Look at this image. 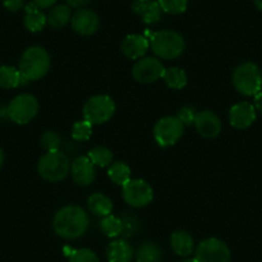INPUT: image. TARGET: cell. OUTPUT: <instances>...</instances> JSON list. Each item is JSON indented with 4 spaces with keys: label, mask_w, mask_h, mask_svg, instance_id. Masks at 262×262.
I'll return each instance as SVG.
<instances>
[{
    "label": "cell",
    "mask_w": 262,
    "mask_h": 262,
    "mask_svg": "<svg viewBox=\"0 0 262 262\" xmlns=\"http://www.w3.org/2000/svg\"><path fill=\"white\" fill-rule=\"evenodd\" d=\"M89 226L88 213L79 206H66L55 213L53 229L64 239H77L85 234Z\"/></svg>",
    "instance_id": "obj_1"
},
{
    "label": "cell",
    "mask_w": 262,
    "mask_h": 262,
    "mask_svg": "<svg viewBox=\"0 0 262 262\" xmlns=\"http://www.w3.org/2000/svg\"><path fill=\"white\" fill-rule=\"evenodd\" d=\"M50 69V57L41 47H31L25 50L19 59L18 70L26 81L40 80Z\"/></svg>",
    "instance_id": "obj_2"
},
{
    "label": "cell",
    "mask_w": 262,
    "mask_h": 262,
    "mask_svg": "<svg viewBox=\"0 0 262 262\" xmlns=\"http://www.w3.org/2000/svg\"><path fill=\"white\" fill-rule=\"evenodd\" d=\"M153 53L162 59H175L183 54L185 40L179 32L171 30L153 32L149 39Z\"/></svg>",
    "instance_id": "obj_3"
},
{
    "label": "cell",
    "mask_w": 262,
    "mask_h": 262,
    "mask_svg": "<svg viewBox=\"0 0 262 262\" xmlns=\"http://www.w3.org/2000/svg\"><path fill=\"white\" fill-rule=\"evenodd\" d=\"M233 85L241 94L254 97L262 90V72L253 62L239 64L233 74Z\"/></svg>",
    "instance_id": "obj_4"
},
{
    "label": "cell",
    "mask_w": 262,
    "mask_h": 262,
    "mask_svg": "<svg viewBox=\"0 0 262 262\" xmlns=\"http://www.w3.org/2000/svg\"><path fill=\"white\" fill-rule=\"evenodd\" d=\"M71 170L69 157L60 150L48 152L42 156L37 163V172L44 180L55 183L60 181L69 175Z\"/></svg>",
    "instance_id": "obj_5"
},
{
    "label": "cell",
    "mask_w": 262,
    "mask_h": 262,
    "mask_svg": "<svg viewBox=\"0 0 262 262\" xmlns=\"http://www.w3.org/2000/svg\"><path fill=\"white\" fill-rule=\"evenodd\" d=\"M116 104L108 95H95L92 97L84 105V120L92 125H100L112 118L115 115Z\"/></svg>",
    "instance_id": "obj_6"
},
{
    "label": "cell",
    "mask_w": 262,
    "mask_h": 262,
    "mask_svg": "<svg viewBox=\"0 0 262 262\" xmlns=\"http://www.w3.org/2000/svg\"><path fill=\"white\" fill-rule=\"evenodd\" d=\"M39 112V102L31 94H19L8 105V117L18 125H26L34 120Z\"/></svg>",
    "instance_id": "obj_7"
},
{
    "label": "cell",
    "mask_w": 262,
    "mask_h": 262,
    "mask_svg": "<svg viewBox=\"0 0 262 262\" xmlns=\"http://www.w3.org/2000/svg\"><path fill=\"white\" fill-rule=\"evenodd\" d=\"M184 134V123L176 116L163 117L155 126V139L162 148L175 144Z\"/></svg>",
    "instance_id": "obj_8"
},
{
    "label": "cell",
    "mask_w": 262,
    "mask_h": 262,
    "mask_svg": "<svg viewBox=\"0 0 262 262\" xmlns=\"http://www.w3.org/2000/svg\"><path fill=\"white\" fill-rule=\"evenodd\" d=\"M195 258L198 262H230L231 253L225 242L219 238H208L198 244Z\"/></svg>",
    "instance_id": "obj_9"
},
{
    "label": "cell",
    "mask_w": 262,
    "mask_h": 262,
    "mask_svg": "<svg viewBox=\"0 0 262 262\" xmlns=\"http://www.w3.org/2000/svg\"><path fill=\"white\" fill-rule=\"evenodd\" d=\"M122 196L127 205L133 207H144L153 201V189L147 181L135 179L122 185Z\"/></svg>",
    "instance_id": "obj_10"
},
{
    "label": "cell",
    "mask_w": 262,
    "mask_h": 262,
    "mask_svg": "<svg viewBox=\"0 0 262 262\" xmlns=\"http://www.w3.org/2000/svg\"><path fill=\"white\" fill-rule=\"evenodd\" d=\"M165 67L157 58L147 57L138 60L133 67V77L142 84H150L162 79Z\"/></svg>",
    "instance_id": "obj_11"
},
{
    "label": "cell",
    "mask_w": 262,
    "mask_h": 262,
    "mask_svg": "<svg viewBox=\"0 0 262 262\" xmlns=\"http://www.w3.org/2000/svg\"><path fill=\"white\" fill-rule=\"evenodd\" d=\"M71 25L75 32L81 36H90L99 29V17L90 9L80 8L71 17Z\"/></svg>",
    "instance_id": "obj_12"
},
{
    "label": "cell",
    "mask_w": 262,
    "mask_h": 262,
    "mask_svg": "<svg viewBox=\"0 0 262 262\" xmlns=\"http://www.w3.org/2000/svg\"><path fill=\"white\" fill-rule=\"evenodd\" d=\"M194 125H195L198 134L205 139H213L220 134L221 131L220 118L211 111H202V112L196 113Z\"/></svg>",
    "instance_id": "obj_13"
},
{
    "label": "cell",
    "mask_w": 262,
    "mask_h": 262,
    "mask_svg": "<svg viewBox=\"0 0 262 262\" xmlns=\"http://www.w3.org/2000/svg\"><path fill=\"white\" fill-rule=\"evenodd\" d=\"M256 120V108L248 102H242L233 105L229 112V121L233 127L244 130L249 127Z\"/></svg>",
    "instance_id": "obj_14"
},
{
    "label": "cell",
    "mask_w": 262,
    "mask_h": 262,
    "mask_svg": "<svg viewBox=\"0 0 262 262\" xmlns=\"http://www.w3.org/2000/svg\"><path fill=\"white\" fill-rule=\"evenodd\" d=\"M71 175L76 184L88 186L95 180V166L89 157H77L71 163Z\"/></svg>",
    "instance_id": "obj_15"
},
{
    "label": "cell",
    "mask_w": 262,
    "mask_h": 262,
    "mask_svg": "<svg viewBox=\"0 0 262 262\" xmlns=\"http://www.w3.org/2000/svg\"><path fill=\"white\" fill-rule=\"evenodd\" d=\"M149 45V40L144 35L133 34L123 39L121 49H122L123 54L130 59H139V58L144 57Z\"/></svg>",
    "instance_id": "obj_16"
},
{
    "label": "cell",
    "mask_w": 262,
    "mask_h": 262,
    "mask_svg": "<svg viewBox=\"0 0 262 262\" xmlns=\"http://www.w3.org/2000/svg\"><path fill=\"white\" fill-rule=\"evenodd\" d=\"M131 8L138 16L142 17L143 22L147 25L157 24L162 16V9H161L158 2H155V0H148V2L135 0Z\"/></svg>",
    "instance_id": "obj_17"
},
{
    "label": "cell",
    "mask_w": 262,
    "mask_h": 262,
    "mask_svg": "<svg viewBox=\"0 0 262 262\" xmlns=\"http://www.w3.org/2000/svg\"><path fill=\"white\" fill-rule=\"evenodd\" d=\"M105 254L108 262H130L134 256V249L127 241L118 239L108 244Z\"/></svg>",
    "instance_id": "obj_18"
},
{
    "label": "cell",
    "mask_w": 262,
    "mask_h": 262,
    "mask_svg": "<svg viewBox=\"0 0 262 262\" xmlns=\"http://www.w3.org/2000/svg\"><path fill=\"white\" fill-rule=\"evenodd\" d=\"M25 27L31 32H39L45 27L47 22V14L32 2L25 7Z\"/></svg>",
    "instance_id": "obj_19"
},
{
    "label": "cell",
    "mask_w": 262,
    "mask_h": 262,
    "mask_svg": "<svg viewBox=\"0 0 262 262\" xmlns=\"http://www.w3.org/2000/svg\"><path fill=\"white\" fill-rule=\"evenodd\" d=\"M170 243H171V248H172V251L175 252L178 256L186 257L189 256V254L193 253L194 251L193 236L184 230H179V231H175V233H172V235H171V239H170Z\"/></svg>",
    "instance_id": "obj_20"
},
{
    "label": "cell",
    "mask_w": 262,
    "mask_h": 262,
    "mask_svg": "<svg viewBox=\"0 0 262 262\" xmlns=\"http://www.w3.org/2000/svg\"><path fill=\"white\" fill-rule=\"evenodd\" d=\"M71 19V8L67 4L54 6L47 14V22L53 29H63Z\"/></svg>",
    "instance_id": "obj_21"
},
{
    "label": "cell",
    "mask_w": 262,
    "mask_h": 262,
    "mask_svg": "<svg viewBox=\"0 0 262 262\" xmlns=\"http://www.w3.org/2000/svg\"><path fill=\"white\" fill-rule=\"evenodd\" d=\"M88 207L92 211L94 215L98 216H105L111 215L113 210V203L112 201L108 198L107 195L102 193H94L89 196L88 200Z\"/></svg>",
    "instance_id": "obj_22"
},
{
    "label": "cell",
    "mask_w": 262,
    "mask_h": 262,
    "mask_svg": "<svg viewBox=\"0 0 262 262\" xmlns=\"http://www.w3.org/2000/svg\"><path fill=\"white\" fill-rule=\"evenodd\" d=\"M21 72L13 66H0V88L14 89L24 81Z\"/></svg>",
    "instance_id": "obj_23"
},
{
    "label": "cell",
    "mask_w": 262,
    "mask_h": 262,
    "mask_svg": "<svg viewBox=\"0 0 262 262\" xmlns=\"http://www.w3.org/2000/svg\"><path fill=\"white\" fill-rule=\"evenodd\" d=\"M162 80L166 82L168 88L176 90L183 89L188 84V76H186L185 71L179 69V67H171V69L165 70Z\"/></svg>",
    "instance_id": "obj_24"
},
{
    "label": "cell",
    "mask_w": 262,
    "mask_h": 262,
    "mask_svg": "<svg viewBox=\"0 0 262 262\" xmlns=\"http://www.w3.org/2000/svg\"><path fill=\"white\" fill-rule=\"evenodd\" d=\"M162 253L155 243H143L137 251V262H161Z\"/></svg>",
    "instance_id": "obj_25"
},
{
    "label": "cell",
    "mask_w": 262,
    "mask_h": 262,
    "mask_svg": "<svg viewBox=\"0 0 262 262\" xmlns=\"http://www.w3.org/2000/svg\"><path fill=\"white\" fill-rule=\"evenodd\" d=\"M108 178L117 185H125L131 179V170L126 163L115 162L108 168Z\"/></svg>",
    "instance_id": "obj_26"
},
{
    "label": "cell",
    "mask_w": 262,
    "mask_h": 262,
    "mask_svg": "<svg viewBox=\"0 0 262 262\" xmlns=\"http://www.w3.org/2000/svg\"><path fill=\"white\" fill-rule=\"evenodd\" d=\"M100 230L108 238H116L123 231V223L121 219L113 215H108L100 221Z\"/></svg>",
    "instance_id": "obj_27"
},
{
    "label": "cell",
    "mask_w": 262,
    "mask_h": 262,
    "mask_svg": "<svg viewBox=\"0 0 262 262\" xmlns=\"http://www.w3.org/2000/svg\"><path fill=\"white\" fill-rule=\"evenodd\" d=\"M88 157L90 158L94 166H99V167H107L111 166L113 160V155L108 148L105 147H95L92 150H89Z\"/></svg>",
    "instance_id": "obj_28"
},
{
    "label": "cell",
    "mask_w": 262,
    "mask_h": 262,
    "mask_svg": "<svg viewBox=\"0 0 262 262\" xmlns=\"http://www.w3.org/2000/svg\"><path fill=\"white\" fill-rule=\"evenodd\" d=\"M158 4L168 14H181L188 8V0H158Z\"/></svg>",
    "instance_id": "obj_29"
},
{
    "label": "cell",
    "mask_w": 262,
    "mask_h": 262,
    "mask_svg": "<svg viewBox=\"0 0 262 262\" xmlns=\"http://www.w3.org/2000/svg\"><path fill=\"white\" fill-rule=\"evenodd\" d=\"M93 133V125L88 121H79L72 127V138L77 142H85L90 139Z\"/></svg>",
    "instance_id": "obj_30"
},
{
    "label": "cell",
    "mask_w": 262,
    "mask_h": 262,
    "mask_svg": "<svg viewBox=\"0 0 262 262\" xmlns=\"http://www.w3.org/2000/svg\"><path fill=\"white\" fill-rule=\"evenodd\" d=\"M70 262H100L94 251L88 248L75 249L70 253Z\"/></svg>",
    "instance_id": "obj_31"
},
{
    "label": "cell",
    "mask_w": 262,
    "mask_h": 262,
    "mask_svg": "<svg viewBox=\"0 0 262 262\" xmlns=\"http://www.w3.org/2000/svg\"><path fill=\"white\" fill-rule=\"evenodd\" d=\"M41 147L48 152H54L59 150L60 138L54 131H47L41 137Z\"/></svg>",
    "instance_id": "obj_32"
},
{
    "label": "cell",
    "mask_w": 262,
    "mask_h": 262,
    "mask_svg": "<svg viewBox=\"0 0 262 262\" xmlns=\"http://www.w3.org/2000/svg\"><path fill=\"white\" fill-rule=\"evenodd\" d=\"M176 117L184 123V126H190L195 122V117H196L195 110H194L193 107L185 105V107H183L180 111H179Z\"/></svg>",
    "instance_id": "obj_33"
},
{
    "label": "cell",
    "mask_w": 262,
    "mask_h": 262,
    "mask_svg": "<svg viewBox=\"0 0 262 262\" xmlns=\"http://www.w3.org/2000/svg\"><path fill=\"white\" fill-rule=\"evenodd\" d=\"M4 8L9 12H18L24 8L25 0H3Z\"/></svg>",
    "instance_id": "obj_34"
},
{
    "label": "cell",
    "mask_w": 262,
    "mask_h": 262,
    "mask_svg": "<svg viewBox=\"0 0 262 262\" xmlns=\"http://www.w3.org/2000/svg\"><path fill=\"white\" fill-rule=\"evenodd\" d=\"M90 2H92V0H66L67 6L74 7V8H82V7H85L86 4H89Z\"/></svg>",
    "instance_id": "obj_35"
},
{
    "label": "cell",
    "mask_w": 262,
    "mask_h": 262,
    "mask_svg": "<svg viewBox=\"0 0 262 262\" xmlns=\"http://www.w3.org/2000/svg\"><path fill=\"white\" fill-rule=\"evenodd\" d=\"M40 9H44V8H50V7L54 6L57 3V0H32Z\"/></svg>",
    "instance_id": "obj_36"
},
{
    "label": "cell",
    "mask_w": 262,
    "mask_h": 262,
    "mask_svg": "<svg viewBox=\"0 0 262 262\" xmlns=\"http://www.w3.org/2000/svg\"><path fill=\"white\" fill-rule=\"evenodd\" d=\"M254 108L262 113V90L254 95Z\"/></svg>",
    "instance_id": "obj_37"
},
{
    "label": "cell",
    "mask_w": 262,
    "mask_h": 262,
    "mask_svg": "<svg viewBox=\"0 0 262 262\" xmlns=\"http://www.w3.org/2000/svg\"><path fill=\"white\" fill-rule=\"evenodd\" d=\"M3 163H4V152L3 149L0 148V167L3 166Z\"/></svg>",
    "instance_id": "obj_38"
},
{
    "label": "cell",
    "mask_w": 262,
    "mask_h": 262,
    "mask_svg": "<svg viewBox=\"0 0 262 262\" xmlns=\"http://www.w3.org/2000/svg\"><path fill=\"white\" fill-rule=\"evenodd\" d=\"M254 4H256L257 8L262 12V0H254Z\"/></svg>",
    "instance_id": "obj_39"
},
{
    "label": "cell",
    "mask_w": 262,
    "mask_h": 262,
    "mask_svg": "<svg viewBox=\"0 0 262 262\" xmlns=\"http://www.w3.org/2000/svg\"><path fill=\"white\" fill-rule=\"evenodd\" d=\"M180 262H198V261H196V258L194 257V258H184L183 261H180Z\"/></svg>",
    "instance_id": "obj_40"
},
{
    "label": "cell",
    "mask_w": 262,
    "mask_h": 262,
    "mask_svg": "<svg viewBox=\"0 0 262 262\" xmlns=\"http://www.w3.org/2000/svg\"><path fill=\"white\" fill-rule=\"evenodd\" d=\"M140 2H148V0H140Z\"/></svg>",
    "instance_id": "obj_41"
}]
</instances>
